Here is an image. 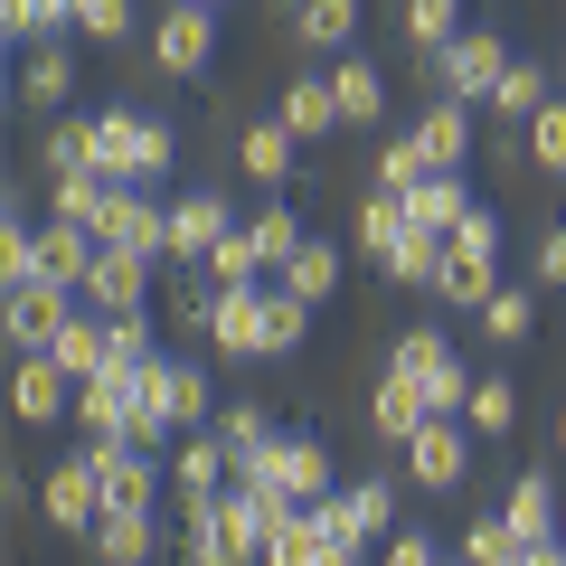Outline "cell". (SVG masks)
Returning a JSON list of instances; mask_svg holds the SVG:
<instances>
[{"label": "cell", "mask_w": 566, "mask_h": 566, "mask_svg": "<svg viewBox=\"0 0 566 566\" xmlns=\"http://www.w3.org/2000/svg\"><path fill=\"white\" fill-rule=\"evenodd\" d=\"M510 66H520V57H510V29H463V39L434 57V95H453V104H491Z\"/></svg>", "instance_id": "obj_3"}, {"label": "cell", "mask_w": 566, "mask_h": 566, "mask_svg": "<svg viewBox=\"0 0 566 566\" xmlns=\"http://www.w3.org/2000/svg\"><path fill=\"white\" fill-rule=\"evenodd\" d=\"M557 538H566V510H557Z\"/></svg>", "instance_id": "obj_52"}, {"label": "cell", "mask_w": 566, "mask_h": 566, "mask_svg": "<svg viewBox=\"0 0 566 566\" xmlns=\"http://www.w3.org/2000/svg\"><path fill=\"white\" fill-rule=\"evenodd\" d=\"M95 245H133V255H161V264H170V208L151 199V189H114Z\"/></svg>", "instance_id": "obj_13"}, {"label": "cell", "mask_w": 566, "mask_h": 566, "mask_svg": "<svg viewBox=\"0 0 566 566\" xmlns=\"http://www.w3.org/2000/svg\"><path fill=\"white\" fill-rule=\"evenodd\" d=\"M20 104H39V114L76 104V39H48V48L20 57Z\"/></svg>", "instance_id": "obj_22"}, {"label": "cell", "mask_w": 566, "mask_h": 566, "mask_svg": "<svg viewBox=\"0 0 566 566\" xmlns=\"http://www.w3.org/2000/svg\"><path fill=\"white\" fill-rule=\"evenodd\" d=\"M245 237H255L264 274H283V264H293V255H303V245H312V237H303V218H293V208H283V199H274V208H255V218H245Z\"/></svg>", "instance_id": "obj_29"}, {"label": "cell", "mask_w": 566, "mask_h": 566, "mask_svg": "<svg viewBox=\"0 0 566 566\" xmlns=\"http://www.w3.org/2000/svg\"><path fill=\"white\" fill-rule=\"evenodd\" d=\"M368 434H378V444H416V434H424V424H434V397H424V387L416 378H406V368H378V387H368Z\"/></svg>", "instance_id": "obj_11"}, {"label": "cell", "mask_w": 566, "mask_h": 566, "mask_svg": "<svg viewBox=\"0 0 566 566\" xmlns=\"http://www.w3.org/2000/svg\"><path fill=\"white\" fill-rule=\"evenodd\" d=\"M104 482V510H161V453H133V444H76Z\"/></svg>", "instance_id": "obj_10"}, {"label": "cell", "mask_w": 566, "mask_h": 566, "mask_svg": "<svg viewBox=\"0 0 566 566\" xmlns=\"http://www.w3.org/2000/svg\"><path fill=\"white\" fill-rule=\"evenodd\" d=\"M340 274H349V264H340V245H331V237H312L303 245V255H293V264H283V293H293V303H331V293H340Z\"/></svg>", "instance_id": "obj_25"}, {"label": "cell", "mask_w": 566, "mask_h": 566, "mask_svg": "<svg viewBox=\"0 0 566 566\" xmlns=\"http://www.w3.org/2000/svg\"><path fill=\"white\" fill-rule=\"evenodd\" d=\"M406 133H416V151H424L434 170H472V104L434 95V104H424L416 123H406Z\"/></svg>", "instance_id": "obj_15"}, {"label": "cell", "mask_w": 566, "mask_h": 566, "mask_svg": "<svg viewBox=\"0 0 566 566\" xmlns=\"http://www.w3.org/2000/svg\"><path fill=\"white\" fill-rule=\"evenodd\" d=\"M95 227H66V218H48L39 227V283H66V293H76L85 303V274H95Z\"/></svg>", "instance_id": "obj_18"}, {"label": "cell", "mask_w": 566, "mask_h": 566, "mask_svg": "<svg viewBox=\"0 0 566 566\" xmlns=\"http://www.w3.org/2000/svg\"><path fill=\"white\" fill-rule=\"evenodd\" d=\"M274 340H283V349H303V340H312V303H293L283 283H274Z\"/></svg>", "instance_id": "obj_47"}, {"label": "cell", "mask_w": 566, "mask_h": 566, "mask_svg": "<svg viewBox=\"0 0 566 566\" xmlns=\"http://www.w3.org/2000/svg\"><path fill=\"white\" fill-rule=\"evenodd\" d=\"M538 566H566V538H547V547H538Z\"/></svg>", "instance_id": "obj_48"}, {"label": "cell", "mask_w": 566, "mask_h": 566, "mask_svg": "<svg viewBox=\"0 0 566 566\" xmlns=\"http://www.w3.org/2000/svg\"><path fill=\"white\" fill-rule=\"evenodd\" d=\"M76 293H66V283H20V293H0V331H10V349H57V331L76 322Z\"/></svg>", "instance_id": "obj_8"}, {"label": "cell", "mask_w": 566, "mask_h": 566, "mask_svg": "<svg viewBox=\"0 0 566 566\" xmlns=\"http://www.w3.org/2000/svg\"><path fill=\"white\" fill-rule=\"evenodd\" d=\"M199 10H227V0H199Z\"/></svg>", "instance_id": "obj_51"}, {"label": "cell", "mask_w": 566, "mask_h": 566, "mask_svg": "<svg viewBox=\"0 0 566 566\" xmlns=\"http://www.w3.org/2000/svg\"><path fill=\"white\" fill-rule=\"evenodd\" d=\"M10 406H20V424H66L76 416V378H66L48 349H29V359L10 368Z\"/></svg>", "instance_id": "obj_14"}, {"label": "cell", "mask_w": 566, "mask_h": 566, "mask_svg": "<svg viewBox=\"0 0 566 566\" xmlns=\"http://www.w3.org/2000/svg\"><path fill=\"white\" fill-rule=\"evenodd\" d=\"M340 501H349V528H359L368 547L397 538V482H378V472H368V482H340Z\"/></svg>", "instance_id": "obj_30"}, {"label": "cell", "mask_w": 566, "mask_h": 566, "mask_svg": "<svg viewBox=\"0 0 566 566\" xmlns=\"http://www.w3.org/2000/svg\"><path fill=\"white\" fill-rule=\"evenodd\" d=\"M114 189H123V180H104V170H76V180H48V218H66V227H104Z\"/></svg>", "instance_id": "obj_28"}, {"label": "cell", "mask_w": 566, "mask_h": 566, "mask_svg": "<svg viewBox=\"0 0 566 566\" xmlns=\"http://www.w3.org/2000/svg\"><path fill=\"white\" fill-rule=\"evenodd\" d=\"M133 29H142L133 0H76V39H85V48H123Z\"/></svg>", "instance_id": "obj_38"}, {"label": "cell", "mask_w": 566, "mask_h": 566, "mask_svg": "<svg viewBox=\"0 0 566 566\" xmlns=\"http://www.w3.org/2000/svg\"><path fill=\"white\" fill-rule=\"evenodd\" d=\"M547 104H557V66L520 57V66H510V76H501V95H491V114H510V123H520V133H528V123H538Z\"/></svg>", "instance_id": "obj_24"}, {"label": "cell", "mask_w": 566, "mask_h": 566, "mask_svg": "<svg viewBox=\"0 0 566 566\" xmlns=\"http://www.w3.org/2000/svg\"><path fill=\"white\" fill-rule=\"evenodd\" d=\"M227 237H237V227H227V199H218V189H189V199H170V264H189V274H199V264L218 255Z\"/></svg>", "instance_id": "obj_12"}, {"label": "cell", "mask_w": 566, "mask_h": 566, "mask_svg": "<svg viewBox=\"0 0 566 566\" xmlns=\"http://www.w3.org/2000/svg\"><path fill=\"white\" fill-rule=\"evenodd\" d=\"M95 170L123 189H151V180L180 170V133L161 114H142V104H104L95 114Z\"/></svg>", "instance_id": "obj_1"}, {"label": "cell", "mask_w": 566, "mask_h": 566, "mask_svg": "<svg viewBox=\"0 0 566 566\" xmlns=\"http://www.w3.org/2000/svg\"><path fill=\"white\" fill-rule=\"evenodd\" d=\"M199 274H208V283H218V293H237V283H264V255H255V237H245V227H237V237H227V245H218V255H208V264H199Z\"/></svg>", "instance_id": "obj_41"}, {"label": "cell", "mask_w": 566, "mask_h": 566, "mask_svg": "<svg viewBox=\"0 0 566 566\" xmlns=\"http://www.w3.org/2000/svg\"><path fill=\"white\" fill-rule=\"evenodd\" d=\"M151 274H161V255L104 245L95 274H85V312H104V322H133V312H151Z\"/></svg>", "instance_id": "obj_6"}, {"label": "cell", "mask_w": 566, "mask_h": 566, "mask_svg": "<svg viewBox=\"0 0 566 566\" xmlns=\"http://www.w3.org/2000/svg\"><path fill=\"white\" fill-rule=\"evenodd\" d=\"M331 85H340V123H359V133H378V123H387V76L368 57H340V66H331Z\"/></svg>", "instance_id": "obj_26"}, {"label": "cell", "mask_w": 566, "mask_h": 566, "mask_svg": "<svg viewBox=\"0 0 566 566\" xmlns=\"http://www.w3.org/2000/svg\"><path fill=\"white\" fill-rule=\"evenodd\" d=\"M208 349L218 359H274V283H237V293H218V312H208Z\"/></svg>", "instance_id": "obj_4"}, {"label": "cell", "mask_w": 566, "mask_h": 566, "mask_svg": "<svg viewBox=\"0 0 566 566\" xmlns=\"http://www.w3.org/2000/svg\"><path fill=\"white\" fill-rule=\"evenodd\" d=\"M406 227H416V218H406V199H387V189H368V199H359V245H368V255H387Z\"/></svg>", "instance_id": "obj_42"}, {"label": "cell", "mask_w": 566, "mask_h": 566, "mask_svg": "<svg viewBox=\"0 0 566 566\" xmlns=\"http://www.w3.org/2000/svg\"><path fill=\"white\" fill-rule=\"evenodd\" d=\"M557 85H566V57H557Z\"/></svg>", "instance_id": "obj_53"}, {"label": "cell", "mask_w": 566, "mask_h": 566, "mask_svg": "<svg viewBox=\"0 0 566 566\" xmlns=\"http://www.w3.org/2000/svg\"><path fill=\"white\" fill-rule=\"evenodd\" d=\"M472 444H482V434H472L463 416H434L416 444H406V482L416 491H463L472 482Z\"/></svg>", "instance_id": "obj_9"}, {"label": "cell", "mask_w": 566, "mask_h": 566, "mask_svg": "<svg viewBox=\"0 0 566 566\" xmlns=\"http://www.w3.org/2000/svg\"><path fill=\"white\" fill-rule=\"evenodd\" d=\"M208 434H218L227 453H255V444H274V406H264V397H227Z\"/></svg>", "instance_id": "obj_32"}, {"label": "cell", "mask_w": 566, "mask_h": 566, "mask_svg": "<svg viewBox=\"0 0 566 566\" xmlns=\"http://www.w3.org/2000/svg\"><path fill=\"white\" fill-rule=\"evenodd\" d=\"M482 331H491L501 349H528V331H538V303H528L520 283H501V293L482 303Z\"/></svg>", "instance_id": "obj_37"}, {"label": "cell", "mask_w": 566, "mask_h": 566, "mask_svg": "<svg viewBox=\"0 0 566 566\" xmlns=\"http://www.w3.org/2000/svg\"><path fill=\"white\" fill-rule=\"evenodd\" d=\"M557 510H566V482L520 472V482H510V501H501V520H510V538H520V547H547V538H557Z\"/></svg>", "instance_id": "obj_19"}, {"label": "cell", "mask_w": 566, "mask_h": 566, "mask_svg": "<svg viewBox=\"0 0 566 566\" xmlns=\"http://www.w3.org/2000/svg\"><path fill=\"white\" fill-rule=\"evenodd\" d=\"M378 566H444V547L424 538V528H397V538L378 547Z\"/></svg>", "instance_id": "obj_45"}, {"label": "cell", "mask_w": 566, "mask_h": 566, "mask_svg": "<svg viewBox=\"0 0 566 566\" xmlns=\"http://www.w3.org/2000/svg\"><path fill=\"white\" fill-rule=\"evenodd\" d=\"M528 161H538V170H557V180H566V95L547 104L538 123H528Z\"/></svg>", "instance_id": "obj_44"}, {"label": "cell", "mask_w": 566, "mask_h": 566, "mask_svg": "<svg viewBox=\"0 0 566 566\" xmlns=\"http://www.w3.org/2000/svg\"><path fill=\"white\" fill-rule=\"evenodd\" d=\"M39 520L66 528V538H95V520H104V482H95V463H85V453H66V463L39 472Z\"/></svg>", "instance_id": "obj_5"}, {"label": "cell", "mask_w": 566, "mask_h": 566, "mask_svg": "<svg viewBox=\"0 0 566 566\" xmlns=\"http://www.w3.org/2000/svg\"><path fill=\"white\" fill-rule=\"evenodd\" d=\"M528 274H538L547 293H566V218H557V227L538 237V255H528Z\"/></svg>", "instance_id": "obj_46"}, {"label": "cell", "mask_w": 566, "mask_h": 566, "mask_svg": "<svg viewBox=\"0 0 566 566\" xmlns=\"http://www.w3.org/2000/svg\"><path fill=\"white\" fill-rule=\"evenodd\" d=\"M463 424L482 434V444H491V434H510V424H520V387H510V378H472V406H463Z\"/></svg>", "instance_id": "obj_36"}, {"label": "cell", "mask_w": 566, "mask_h": 566, "mask_svg": "<svg viewBox=\"0 0 566 566\" xmlns=\"http://www.w3.org/2000/svg\"><path fill=\"white\" fill-rule=\"evenodd\" d=\"M48 180H76V170H95V114H66V123H48Z\"/></svg>", "instance_id": "obj_31"}, {"label": "cell", "mask_w": 566, "mask_h": 566, "mask_svg": "<svg viewBox=\"0 0 566 566\" xmlns=\"http://www.w3.org/2000/svg\"><path fill=\"white\" fill-rule=\"evenodd\" d=\"M463 29H472V20H463V0H406V39H416L424 57H444Z\"/></svg>", "instance_id": "obj_33"}, {"label": "cell", "mask_w": 566, "mask_h": 566, "mask_svg": "<svg viewBox=\"0 0 566 566\" xmlns=\"http://www.w3.org/2000/svg\"><path fill=\"white\" fill-rule=\"evenodd\" d=\"M387 368H406V378L434 397V416H463L472 406V368H463V349H453L444 322H406L397 349H387Z\"/></svg>", "instance_id": "obj_2"}, {"label": "cell", "mask_w": 566, "mask_h": 566, "mask_svg": "<svg viewBox=\"0 0 566 566\" xmlns=\"http://www.w3.org/2000/svg\"><path fill=\"white\" fill-rule=\"evenodd\" d=\"M434 264H444V237H424V227H406L397 245L378 255V274L387 283H434Z\"/></svg>", "instance_id": "obj_35"}, {"label": "cell", "mask_w": 566, "mask_h": 566, "mask_svg": "<svg viewBox=\"0 0 566 566\" xmlns=\"http://www.w3.org/2000/svg\"><path fill=\"white\" fill-rule=\"evenodd\" d=\"M424 180H434V161L416 151V133L378 142V189H387V199H406V189H424Z\"/></svg>", "instance_id": "obj_39"}, {"label": "cell", "mask_w": 566, "mask_h": 566, "mask_svg": "<svg viewBox=\"0 0 566 566\" xmlns=\"http://www.w3.org/2000/svg\"><path fill=\"white\" fill-rule=\"evenodd\" d=\"M85 547H95L104 566H151L161 557V510H104Z\"/></svg>", "instance_id": "obj_21"}, {"label": "cell", "mask_w": 566, "mask_h": 566, "mask_svg": "<svg viewBox=\"0 0 566 566\" xmlns=\"http://www.w3.org/2000/svg\"><path fill=\"white\" fill-rule=\"evenodd\" d=\"M237 170H245V180H255V189H283V180H293V170H303V142L283 133L274 114H255V123H245V133H237Z\"/></svg>", "instance_id": "obj_16"}, {"label": "cell", "mask_w": 566, "mask_h": 566, "mask_svg": "<svg viewBox=\"0 0 566 566\" xmlns=\"http://www.w3.org/2000/svg\"><path fill=\"white\" fill-rule=\"evenodd\" d=\"M227 482H237V453H227L218 434H189V444L170 453V501H218Z\"/></svg>", "instance_id": "obj_20"}, {"label": "cell", "mask_w": 566, "mask_h": 566, "mask_svg": "<svg viewBox=\"0 0 566 566\" xmlns=\"http://www.w3.org/2000/svg\"><path fill=\"white\" fill-rule=\"evenodd\" d=\"M0 29L20 48H48V39H76V0H0Z\"/></svg>", "instance_id": "obj_27"}, {"label": "cell", "mask_w": 566, "mask_h": 566, "mask_svg": "<svg viewBox=\"0 0 566 566\" xmlns=\"http://www.w3.org/2000/svg\"><path fill=\"white\" fill-rule=\"evenodd\" d=\"M274 123L293 142H331V133H340V85H331V76H293L274 95Z\"/></svg>", "instance_id": "obj_17"}, {"label": "cell", "mask_w": 566, "mask_h": 566, "mask_svg": "<svg viewBox=\"0 0 566 566\" xmlns=\"http://www.w3.org/2000/svg\"><path fill=\"white\" fill-rule=\"evenodd\" d=\"M472 208H482V199H472V180H463V170H434L424 189H406V218H416L424 237H453V227H463Z\"/></svg>", "instance_id": "obj_23"}, {"label": "cell", "mask_w": 566, "mask_h": 566, "mask_svg": "<svg viewBox=\"0 0 566 566\" xmlns=\"http://www.w3.org/2000/svg\"><path fill=\"white\" fill-rule=\"evenodd\" d=\"M444 255L453 264H501V208H472V218L444 237Z\"/></svg>", "instance_id": "obj_40"}, {"label": "cell", "mask_w": 566, "mask_h": 566, "mask_svg": "<svg viewBox=\"0 0 566 566\" xmlns=\"http://www.w3.org/2000/svg\"><path fill=\"white\" fill-rule=\"evenodd\" d=\"M510 557H520V538H510V520H501V510L463 528V566H510Z\"/></svg>", "instance_id": "obj_43"}, {"label": "cell", "mask_w": 566, "mask_h": 566, "mask_svg": "<svg viewBox=\"0 0 566 566\" xmlns=\"http://www.w3.org/2000/svg\"><path fill=\"white\" fill-rule=\"evenodd\" d=\"M293 39H303V48H349V39H359V0H303Z\"/></svg>", "instance_id": "obj_34"}, {"label": "cell", "mask_w": 566, "mask_h": 566, "mask_svg": "<svg viewBox=\"0 0 566 566\" xmlns=\"http://www.w3.org/2000/svg\"><path fill=\"white\" fill-rule=\"evenodd\" d=\"M510 566H538V547H520V557H510Z\"/></svg>", "instance_id": "obj_49"}, {"label": "cell", "mask_w": 566, "mask_h": 566, "mask_svg": "<svg viewBox=\"0 0 566 566\" xmlns=\"http://www.w3.org/2000/svg\"><path fill=\"white\" fill-rule=\"evenodd\" d=\"M208 57H218V10L170 0L161 20H151V66H161V76H208Z\"/></svg>", "instance_id": "obj_7"}, {"label": "cell", "mask_w": 566, "mask_h": 566, "mask_svg": "<svg viewBox=\"0 0 566 566\" xmlns=\"http://www.w3.org/2000/svg\"><path fill=\"white\" fill-rule=\"evenodd\" d=\"M557 444H566V406H557Z\"/></svg>", "instance_id": "obj_50"}]
</instances>
